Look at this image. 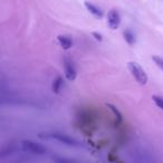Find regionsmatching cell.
I'll list each match as a JSON object with an SVG mask.
<instances>
[{
  "mask_svg": "<svg viewBox=\"0 0 163 163\" xmlns=\"http://www.w3.org/2000/svg\"><path fill=\"white\" fill-rule=\"evenodd\" d=\"M40 139H50V140H55L58 141L63 144L69 145V146H78L79 142L76 141L75 139L71 137L69 135L62 134V133H46V134H40L39 135Z\"/></svg>",
  "mask_w": 163,
  "mask_h": 163,
  "instance_id": "2",
  "label": "cell"
},
{
  "mask_svg": "<svg viewBox=\"0 0 163 163\" xmlns=\"http://www.w3.org/2000/svg\"><path fill=\"white\" fill-rule=\"evenodd\" d=\"M85 7H86V9H87L94 17H96V18H99V19H101V18L104 16L103 10H102L101 8L97 7V6H95L94 3L89 2V1H85Z\"/></svg>",
  "mask_w": 163,
  "mask_h": 163,
  "instance_id": "7",
  "label": "cell"
},
{
  "mask_svg": "<svg viewBox=\"0 0 163 163\" xmlns=\"http://www.w3.org/2000/svg\"><path fill=\"white\" fill-rule=\"evenodd\" d=\"M152 99H153V102H154V104H155L156 106L159 107V108H161L163 111V97L159 96V95H153Z\"/></svg>",
  "mask_w": 163,
  "mask_h": 163,
  "instance_id": "11",
  "label": "cell"
},
{
  "mask_svg": "<svg viewBox=\"0 0 163 163\" xmlns=\"http://www.w3.org/2000/svg\"><path fill=\"white\" fill-rule=\"evenodd\" d=\"M120 24H121V16L119 14L117 10L115 9H112L108 11L107 14V25L110 26V28L115 30L120 27Z\"/></svg>",
  "mask_w": 163,
  "mask_h": 163,
  "instance_id": "5",
  "label": "cell"
},
{
  "mask_svg": "<svg viewBox=\"0 0 163 163\" xmlns=\"http://www.w3.org/2000/svg\"><path fill=\"white\" fill-rule=\"evenodd\" d=\"M64 85V79L62 76H57L54 82H53V85H51V89L55 94H58V93L62 91V87Z\"/></svg>",
  "mask_w": 163,
  "mask_h": 163,
  "instance_id": "9",
  "label": "cell"
},
{
  "mask_svg": "<svg viewBox=\"0 0 163 163\" xmlns=\"http://www.w3.org/2000/svg\"><path fill=\"white\" fill-rule=\"evenodd\" d=\"M22 150L27 152V153H33V154H37V155H43L46 153V148L43 146L42 144H38L34 141H29V140H24L20 143Z\"/></svg>",
  "mask_w": 163,
  "mask_h": 163,
  "instance_id": "3",
  "label": "cell"
},
{
  "mask_svg": "<svg viewBox=\"0 0 163 163\" xmlns=\"http://www.w3.org/2000/svg\"><path fill=\"white\" fill-rule=\"evenodd\" d=\"M63 63H64L63 66H64V73L66 79L69 82H74L77 77V71H76V67L73 63V60L68 57H65Z\"/></svg>",
  "mask_w": 163,
  "mask_h": 163,
  "instance_id": "4",
  "label": "cell"
},
{
  "mask_svg": "<svg viewBox=\"0 0 163 163\" xmlns=\"http://www.w3.org/2000/svg\"><path fill=\"white\" fill-rule=\"evenodd\" d=\"M152 60L155 63V65L163 71V58L162 57H159V56H153L152 57Z\"/></svg>",
  "mask_w": 163,
  "mask_h": 163,
  "instance_id": "12",
  "label": "cell"
},
{
  "mask_svg": "<svg viewBox=\"0 0 163 163\" xmlns=\"http://www.w3.org/2000/svg\"><path fill=\"white\" fill-rule=\"evenodd\" d=\"M128 68L131 75L135 78V80L140 84V85H145L149 80L148 74L145 73V71L142 68V66L136 62H130L128 64Z\"/></svg>",
  "mask_w": 163,
  "mask_h": 163,
  "instance_id": "1",
  "label": "cell"
},
{
  "mask_svg": "<svg viewBox=\"0 0 163 163\" xmlns=\"http://www.w3.org/2000/svg\"><path fill=\"white\" fill-rule=\"evenodd\" d=\"M106 107L113 113L114 117H115V121H116V123L117 124H120L121 122L123 121V116H122V114H121V112L116 108V107L114 106L113 104H110V103H106Z\"/></svg>",
  "mask_w": 163,
  "mask_h": 163,
  "instance_id": "10",
  "label": "cell"
},
{
  "mask_svg": "<svg viewBox=\"0 0 163 163\" xmlns=\"http://www.w3.org/2000/svg\"><path fill=\"white\" fill-rule=\"evenodd\" d=\"M123 37H124V40L130 45V46H133L136 43V38H135L134 33L131 30V29H125L123 31Z\"/></svg>",
  "mask_w": 163,
  "mask_h": 163,
  "instance_id": "8",
  "label": "cell"
},
{
  "mask_svg": "<svg viewBox=\"0 0 163 163\" xmlns=\"http://www.w3.org/2000/svg\"><path fill=\"white\" fill-rule=\"evenodd\" d=\"M92 36L94 37V38H95V39H96V40H97V42H99V43H101V42H103V36L101 35L99 33H96V31H93V33H92Z\"/></svg>",
  "mask_w": 163,
  "mask_h": 163,
  "instance_id": "13",
  "label": "cell"
},
{
  "mask_svg": "<svg viewBox=\"0 0 163 163\" xmlns=\"http://www.w3.org/2000/svg\"><path fill=\"white\" fill-rule=\"evenodd\" d=\"M57 42L59 44V46L65 50L71 49V47H73V45H74L73 39H71L69 36H66V35H58L57 36Z\"/></svg>",
  "mask_w": 163,
  "mask_h": 163,
  "instance_id": "6",
  "label": "cell"
}]
</instances>
